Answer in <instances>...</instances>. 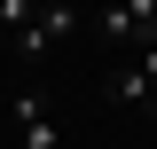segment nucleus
Wrapping results in <instances>:
<instances>
[{"label":"nucleus","mask_w":157,"mask_h":149,"mask_svg":"<svg viewBox=\"0 0 157 149\" xmlns=\"http://www.w3.org/2000/svg\"><path fill=\"white\" fill-rule=\"evenodd\" d=\"M32 16H39V0H0V24L8 32H32Z\"/></svg>","instance_id":"5"},{"label":"nucleus","mask_w":157,"mask_h":149,"mask_svg":"<svg viewBox=\"0 0 157 149\" xmlns=\"http://www.w3.org/2000/svg\"><path fill=\"white\" fill-rule=\"evenodd\" d=\"M110 102H126V110L157 118V39L141 47L134 63H110Z\"/></svg>","instance_id":"1"},{"label":"nucleus","mask_w":157,"mask_h":149,"mask_svg":"<svg viewBox=\"0 0 157 149\" xmlns=\"http://www.w3.org/2000/svg\"><path fill=\"white\" fill-rule=\"evenodd\" d=\"M8 118H16V149H63L55 118H47V94L39 86H16L8 94Z\"/></svg>","instance_id":"2"},{"label":"nucleus","mask_w":157,"mask_h":149,"mask_svg":"<svg viewBox=\"0 0 157 149\" xmlns=\"http://www.w3.org/2000/svg\"><path fill=\"white\" fill-rule=\"evenodd\" d=\"M102 32L126 39V47H149L157 39V0H110L102 8Z\"/></svg>","instance_id":"4"},{"label":"nucleus","mask_w":157,"mask_h":149,"mask_svg":"<svg viewBox=\"0 0 157 149\" xmlns=\"http://www.w3.org/2000/svg\"><path fill=\"white\" fill-rule=\"evenodd\" d=\"M71 32H78V8H71V0H39L32 32H16V55H24V63H39L55 39H71Z\"/></svg>","instance_id":"3"}]
</instances>
